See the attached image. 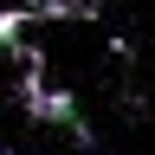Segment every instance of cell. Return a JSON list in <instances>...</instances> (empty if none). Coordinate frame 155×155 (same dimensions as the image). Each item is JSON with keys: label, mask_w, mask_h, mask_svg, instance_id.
I'll list each match as a JSON object with an SVG mask.
<instances>
[{"label": "cell", "mask_w": 155, "mask_h": 155, "mask_svg": "<svg viewBox=\"0 0 155 155\" xmlns=\"http://www.w3.org/2000/svg\"><path fill=\"white\" fill-rule=\"evenodd\" d=\"M26 26H32V7H0V45H13Z\"/></svg>", "instance_id": "3957f363"}, {"label": "cell", "mask_w": 155, "mask_h": 155, "mask_svg": "<svg viewBox=\"0 0 155 155\" xmlns=\"http://www.w3.org/2000/svg\"><path fill=\"white\" fill-rule=\"evenodd\" d=\"M0 155H7V149H0Z\"/></svg>", "instance_id": "277c9868"}, {"label": "cell", "mask_w": 155, "mask_h": 155, "mask_svg": "<svg viewBox=\"0 0 155 155\" xmlns=\"http://www.w3.org/2000/svg\"><path fill=\"white\" fill-rule=\"evenodd\" d=\"M32 19H97V0H32Z\"/></svg>", "instance_id": "7a4b0ae2"}, {"label": "cell", "mask_w": 155, "mask_h": 155, "mask_svg": "<svg viewBox=\"0 0 155 155\" xmlns=\"http://www.w3.org/2000/svg\"><path fill=\"white\" fill-rule=\"evenodd\" d=\"M13 45H19V39H13ZM19 58H26V78H19V110H26L32 123H58V129H71V136H91V129H84V116H78V97L45 84L39 52H32V45H19Z\"/></svg>", "instance_id": "6da1fadb"}]
</instances>
